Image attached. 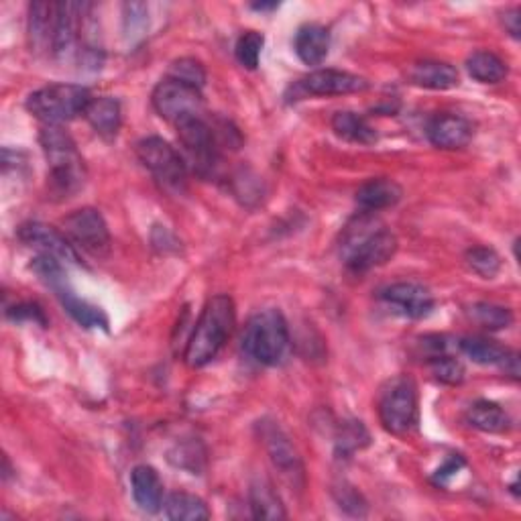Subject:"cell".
Instances as JSON below:
<instances>
[{"label": "cell", "instance_id": "cell-1", "mask_svg": "<svg viewBox=\"0 0 521 521\" xmlns=\"http://www.w3.org/2000/svg\"><path fill=\"white\" fill-rule=\"evenodd\" d=\"M397 251V239L383 224H379L369 212L357 216L344 230L342 237V261L353 273H367L385 265Z\"/></svg>", "mask_w": 521, "mask_h": 521}, {"label": "cell", "instance_id": "cell-2", "mask_svg": "<svg viewBox=\"0 0 521 521\" xmlns=\"http://www.w3.org/2000/svg\"><path fill=\"white\" fill-rule=\"evenodd\" d=\"M237 322L235 302L226 294L210 298L192 330L184 359L188 367L200 369L216 359Z\"/></svg>", "mask_w": 521, "mask_h": 521}, {"label": "cell", "instance_id": "cell-3", "mask_svg": "<svg viewBox=\"0 0 521 521\" xmlns=\"http://www.w3.org/2000/svg\"><path fill=\"white\" fill-rule=\"evenodd\" d=\"M47 159V184L53 196L72 198L84 188L86 167L74 139L60 127H45L39 135Z\"/></svg>", "mask_w": 521, "mask_h": 521}, {"label": "cell", "instance_id": "cell-4", "mask_svg": "<svg viewBox=\"0 0 521 521\" xmlns=\"http://www.w3.org/2000/svg\"><path fill=\"white\" fill-rule=\"evenodd\" d=\"M289 349H292L289 326L279 310H263L247 322L243 351L259 365H281L287 359Z\"/></svg>", "mask_w": 521, "mask_h": 521}, {"label": "cell", "instance_id": "cell-5", "mask_svg": "<svg viewBox=\"0 0 521 521\" xmlns=\"http://www.w3.org/2000/svg\"><path fill=\"white\" fill-rule=\"evenodd\" d=\"M92 94L78 84H51L27 98V110L45 127H60L86 112Z\"/></svg>", "mask_w": 521, "mask_h": 521}, {"label": "cell", "instance_id": "cell-6", "mask_svg": "<svg viewBox=\"0 0 521 521\" xmlns=\"http://www.w3.org/2000/svg\"><path fill=\"white\" fill-rule=\"evenodd\" d=\"M377 412L381 426L395 436L410 434L418 426L420 403L418 385L408 375H397L389 379L379 393Z\"/></svg>", "mask_w": 521, "mask_h": 521}, {"label": "cell", "instance_id": "cell-7", "mask_svg": "<svg viewBox=\"0 0 521 521\" xmlns=\"http://www.w3.org/2000/svg\"><path fill=\"white\" fill-rule=\"evenodd\" d=\"M178 139L186 155V165L192 167L200 178H210L216 173L220 163V137L214 125H210L204 117L188 119L178 127Z\"/></svg>", "mask_w": 521, "mask_h": 521}, {"label": "cell", "instance_id": "cell-8", "mask_svg": "<svg viewBox=\"0 0 521 521\" xmlns=\"http://www.w3.org/2000/svg\"><path fill=\"white\" fill-rule=\"evenodd\" d=\"M137 157L155 182L169 192H184L188 184V165L184 157L161 137H147L137 143Z\"/></svg>", "mask_w": 521, "mask_h": 521}, {"label": "cell", "instance_id": "cell-9", "mask_svg": "<svg viewBox=\"0 0 521 521\" xmlns=\"http://www.w3.org/2000/svg\"><path fill=\"white\" fill-rule=\"evenodd\" d=\"M151 102L159 117L176 127L188 119L204 117L202 90L169 76L155 86Z\"/></svg>", "mask_w": 521, "mask_h": 521}, {"label": "cell", "instance_id": "cell-10", "mask_svg": "<svg viewBox=\"0 0 521 521\" xmlns=\"http://www.w3.org/2000/svg\"><path fill=\"white\" fill-rule=\"evenodd\" d=\"M68 239L82 251L102 257L110 251V230L104 216L94 208H80L64 220Z\"/></svg>", "mask_w": 521, "mask_h": 521}, {"label": "cell", "instance_id": "cell-11", "mask_svg": "<svg viewBox=\"0 0 521 521\" xmlns=\"http://www.w3.org/2000/svg\"><path fill=\"white\" fill-rule=\"evenodd\" d=\"M381 302L387 304L395 314L410 320L426 318L434 310V296L422 283L401 281L381 289Z\"/></svg>", "mask_w": 521, "mask_h": 521}, {"label": "cell", "instance_id": "cell-12", "mask_svg": "<svg viewBox=\"0 0 521 521\" xmlns=\"http://www.w3.org/2000/svg\"><path fill=\"white\" fill-rule=\"evenodd\" d=\"M19 239L39 251V255H49L62 263H80V255L74 243L60 233V230L43 222H27L19 228Z\"/></svg>", "mask_w": 521, "mask_h": 521}, {"label": "cell", "instance_id": "cell-13", "mask_svg": "<svg viewBox=\"0 0 521 521\" xmlns=\"http://www.w3.org/2000/svg\"><path fill=\"white\" fill-rule=\"evenodd\" d=\"M369 82L357 74L340 70H316L296 84L302 96H342L365 92Z\"/></svg>", "mask_w": 521, "mask_h": 521}, {"label": "cell", "instance_id": "cell-14", "mask_svg": "<svg viewBox=\"0 0 521 521\" xmlns=\"http://www.w3.org/2000/svg\"><path fill=\"white\" fill-rule=\"evenodd\" d=\"M460 351L465 353L473 363L477 365H493L511 375L513 379L519 377V355L505 349V346L497 344L495 340L481 338V336H469L462 338Z\"/></svg>", "mask_w": 521, "mask_h": 521}, {"label": "cell", "instance_id": "cell-15", "mask_svg": "<svg viewBox=\"0 0 521 521\" xmlns=\"http://www.w3.org/2000/svg\"><path fill=\"white\" fill-rule=\"evenodd\" d=\"M428 139L438 149L456 151L471 143L473 125L458 114H438L428 125Z\"/></svg>", "mask_w": 521, "mask_h": 521}, {"label": "cell", "instance_id": "cell-16", "mask_svg": "<svg viewBox=\"0 0 521 521\" xmlns=\"http://www.w3.org/2000/svg\"><path fill=\"white\" fill-rule=\"evenodd\" d=\"M263 440L269 452V458L273 462V467L292 483H296V479L304 477V467L302 460L296 452V448L292 446V442L287 440V436L277 428V426H267L263 430Z\"/></svg>", "mask_w": 521, "mask_h": 521}, {"label": "cell", "instance_id": "cell-17", "mask_svg": "<svg viewBox=\"0 0 521 521\" xmlns=\"http://www.w3.org/2000/svg\"><path fill=\"white\" fill-rule=\"evenodd\" d=\"M84 117L102 139H114L123 123V108L117 98L98 96L90 100Z\"/></svg>", "mask_w": 521, "mask_h": 521}, {"label": "cell", "instance_id": "cell-18", "mask_svg": "<svg viewBox=\"0 0 521 521\" xmlns=\"http://www.w3.org/2000/svg\"><path fill=\"white\" fill-rule=\"evenodd\" d=\"M408 80L426 90H452L458 86V70L444 62L424 60L408 68Z\"/></svg>", "mask_w": 521, "mask_h": 521}, {"label": "cell", "instance_id": "cell-19", "mask_svg": "<svg viewBox=\"0 0 521 521\" xmlns=\"http://www.w3.org/2000/svg\"><path fill=\"white\" fill-rule=\"evenodd\" d=\"M133 499L145 513H157L163 505V481L153 467L139 465L131 473Z\"/></svg>", "mask_w": 521, "mask_h": 521}, {"label": "cell", "instance_id": "cell-20", "mask_svg": "<svg viewBox=\"0 0 521 521\" xmlns=\"http://www.w3.org/2000/svg\"><path fill=\"white\" fill-rule=\"evenodd\" d=\"M294 49L306 66H320L330 51V33L322 25H304L298 29Z\"/></svg>", "mask_w": 521, "mask_h": 521}, {"label": "cell", "instance_id": "cell-21", "mask_svg": "<svg viewBox=\"0 0 521 521\" xmlns=\"http://www.w3.org/2000/svg\"><path fill=\"white\" fill-rule=\"evenodd\" d=\"M403 196V190L397 182L389 178L369 180L357 190V204L363 212H379L385 208H393Z\"/></svg>", "mask_w": 521, "mask_h": 521}, {"label": "cell", "instance_id": "cell-22", "mask_svg": "<svg viewBox=\"0 0 521 521\" xmlns=\"http://www.w3.org/2000/svg\"><path fill=\"white\" fill-rule=\"evenodd\" d=\"M55 25V3H33L29 7V39L35 51L49 55Z\"/></svg>", "mask_w": 521, "mask_h": 521}, {"label": "cell", "instance_id": "cell-23", "mask_svg": "<svg viewBox=\"0 0 521 521\" xmlns=\"http://www.w3.org/2000/svg\"><path fill=\"white\" fill-rule=\"evenodd\" d=\"M249 501H251V511L255 519H267V521H277L285 519V507L273 489V485L267 479H255L249 491Z\"/></svg>", "mask_w": 521, "mask_h": 521}, {"label": "cell", "instance_id": "cell-24", "mask_svg": "<svg viewBox=\"0 0 521 521\" xmlns=\"http://www.w3.org/2000/svg\"><path fill=\"white\" fill-rule=\"evenodd\" d=\"M332 129L340 139L349 143L373 145L377 141L375 129L355 112H336L332 119Z\"/></svg>", "mask_w": 521, "mask_h": 521}, {"label": "cell", "instance_id": "cell-25", "mask_svg": "<svg viewBox=\"0 0 521 521\" xmlns=\"http://www.w3.org/2000/svg\"><path fill=\"white\" fill-rule=\"evenodd\" d=\"M467 422L473 428H477L481 432H491V434L505 432L511 424L507 412L501 408V405H497L493 401H475L467 412Z\"/></svg>", "mask_w": 521, "mask_h": 521}, {"label": "cell", "instance_id": "cell-26", "mask_svg": "<svg viewBox=\"0 0 521 521\" xmlns=\"http://www.w3.org/2000/svg\"><path fill=\"white\" fill-rule=\"evenodd\" d=\"M165 515L173 521H204L210 509L204 499L190 493H171L165 501Z\"/></svg>", "mask_w": 521, "mask_h": 521}, {"label": "cell", "instance_id": "cell-27", "mask_svg": "<svg viewBox=\"0 0 521 521\" xmlns=\"http://www.w3.org/2000/svg\"><path fill=\"white\" fill-rule=\"evenodd\" d=\"M471 78L481 84H499L507 78V66L493 51H475L467 60Z\"/></svg>", "mask_w": 521, "mask_h": 521}, {"label": "cell", "instance_id": "cell-28", "mask_svg": "<svg viewBox=\"0 0 521 521\" xmlns=\"http://www.w3.org/2000/svg\"><path fill=\"white\" fill-rule=\"evenodd\" d=\"M469 314L477 324H481L487 330H503V328H509L513 322V314L509 308H503L497 304H487V302L471 306Z\"/></svg>", "mask_w": 521, "mask_h": 521}, {"label": "cell", "instance_id": "cell-29", "mask_svg": "<svg viewBox=\"0 0 521 521\" xmlns=\"http://www.w3.org/2000/svg\"><path fill=\"white\" fill-rule=\"evenodd\" d=\"M265 45V37L257 31H247L239 37L235 53H237V60L241 66H245L247 70H255L259 66L261 60V51Z\"/></svg>", "mask_w": 521, "mask_h": 521}, {"label": "cell", "instance_id": "cell-30", "mask_svg": "<svg viewBox=\"0 0 521 521\" xmlns=\"http://www.w3.org/2000/svg\"><path fill=\"white\" fill-rule=\"evenodd\" d=\"M369 444V432L361 422H346L342 424L338 438H336V450L338 454L349 456Z\"/></svg>", "mask_w": 521, "mask_h": 521}, {"label": "cell", "instance_id": "cell-31", "mask_svg": "<svg viewBox=\"0 0 521 521\" xmlns=\"http://www.w3.org/2000/svg\"><path fill=\"white\" fill-rule=\"evenodd\" d=\"M430 371L440 383H446V385H460L462 381H465V375H467L465 365L450 355L432 357Z\"/></svg>", "mask_w": 521, "mask_h": 521}, {"label": "cell", "instance_id": "cell-32", "mask_svg": "<svg viewBox=\"0 0 521 521\" xmlns=\"http://www.w3.org/2000/svg\"><path fill=\"white\" fill-rule=\"evenodd\" d=\"M169 78H176L184 84L202 90L206 84V70L198 60H194V57H182V60H176L171 64Z\"/></svg>", "mask_w": 521, "mask_h": 521}, {"label": "cell", "instance_id": "cell-33", "mask_svg": "<svg viewBox=\"0 0 521 521\" xmlns=\"http://www.w3.org/2000/svg\"><path fill=\"white\" fill-rule=\"evenodd\" d=\"M467 263L483 279H493L499 273V269H501L499 255L493 249H489V247H473V249H469Z\"/></svg>", "mask_w": 521, "mask_h": 521}, {"label": "cell", "instance_id": "cell-34", "mask_svg": "<svg viewBox=\"0 0 521 521\" xmlns=\"http://www.w3.org/2000/svg\"><path fill=\"white\" fill-rule=\"evenodd\" d=\"M7 316H9L11 320H15V322H17V320H19V322L29 320V322H37V324H41V326L47 324L45 314H43V310H41L37 304H19V306L7 310Z\"/></svg>", "mask_w": 521, "mask_h": 521}, {"label": "cell", "instance_id": "cell-35", "mask_svg": "<svg viewBox=\"0 0 521 521\" xmlns=\"http://www.w3.org/2000/svg\"><path fill=\"white\" fill-rule=\"evenodd\" d=\"M465 467V460H462L460 456L456 458H450L446 465L442 469H438V473L434 475V483L436 485H448L450 479H454V475H458V471Z\"/></svg>", "mask_w": 521, "mask_h": 521}, {"label": "cell", "instance_id": "cell-36", "mask_svg": "<svg viewBox=\"0 0 521 521\" xmlns=\"http://www.w3.org/2000/svg\"><path fill=\"white\" fill-rule=\"evenodd\" d=\"M336 497H338V503H340V507H344V509H349V507H355V513L359 515L361 511H359V507H365V503H363V499H361V495L353 489V487H346V485H342L340 489H336Z\"/></svg>", "mask_w": 521, "mask_h": 521}, {"label": "cell", "instance_id": "cell-37", "mask_svg": "<svg viewBox=\"0 0 521 521\" xmlns=\"http://www.w3.org/2000/svg\"><path fill=\"white\" fill-rule=\"evenodd\" d=\"M503 25H505V29L511 33V37H519V31H521V27H519V9H511V11H507L505 15H503Z\"/></svg>", "mask_w": 521, "mask_h": 521}]
</instances>
